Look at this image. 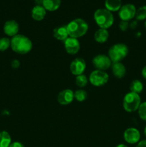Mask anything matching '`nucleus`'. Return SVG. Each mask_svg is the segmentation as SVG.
<instances>
[{
    "instance_id": "f257e3e1",
    "label": "nucleus",
    "mask_w": 146,
    "mask_h": 147,
    "mask_svg": "<svg viewBox=\"0 0 146 147\" xmlns=\"http://www.w3.org/2000/svg\"><path fill=\"white\" fill-rule=\"evenodd\" d=\"M10 47L14 53L19 55H25L31 51L33 45L29 37L18 34L11 38Z\"/></svg>"
},
{
    "instance_id": "f03ea898",
    "label": "nucleus",
    "mask_w": 146,
    "mask_h": 147,
    "mask_svg": "<svg viewBox=\"0 0 146 147\" xmlns=\"http://www.w3.org/2000/svg\"><path fill=\"white\" fill-rule=\"evenodd\" d=\"M69 37L80 38L84 36L88 30V24L85 20L77 18L72 20L67 25Z\"/></svg>"
},
{
    "instance_id": "7ed1b4c3",
    "label": "nucleus",
    "mask_w": 146,
    "mask_h": 147,
    "mask_svg": "<svg viewBox=\"0 0 146 147\" xmlns=\"http://www.w3.org/2000/svg\"><path fill=\"white\" fill-rule=\"evenodd\" d=\"M94 20L100 28L107 30L114 23V17L111 11L105 8H100L94 13Z\"/></svg>"
},
{
    "instance_id": "20e7f679",
    "label": "nucleus",
    "mask_w": 146,
    "mask_h": 147,
    "mask_svg": "<svg viewBox=\"0 0 146 147\" xmlns=\"http://www.w3.org/2000/svg\"><path fill=\"white\" fill-rule=\"evenodd\" d=\"M129 49L125 44L117 43L112 46L108 51V57L112 63H120L128 55Z\"/></svg>"
},
{
    "instance_id": "39448f33",
    "label": "nucleus",
    "mask_w": 146,
    "mask_h": 147,
    "mask_svg": "<svg viewBox=\"0 0 146 147\" xmlns=\"http://www.w3.org/2000/svg\"><path fill=\"white\" fill-rule=\"evenodd\" d=\"M140 104H141V99L140 95L137 93L129 92L123 98V109L128 113H133L137 111Z\"/></svg>"
},
{
    "instance_id": "423d86ee",
    "label": "nucleus",
    "mask_w": 146,
    "mask_h": 147,
    "mask_svg": "<svg viewBox=\"0 0 146 147\" xmlns=\"http://www.w3.org/2000/svg\"><path fill=\"white\" fill-rule=\"evenodd\" d=\"M89 80L93 86L100 87L108 82L109 76L105 71L99 70H94L90 73Z\"/></svg>"
},
{
    "instance_id": "0eeeda50",
    "label": "nucleus",
    "mask_w": 146,
    "mask_h": 147,
    "mask_svg": "<svg viewBox=\"0 0 146 147\" xmlns=\"http://www.w3.org/2000/svg\"><path fill=\"white\" fill-rule=\"evenodd\" d=\"M92 63L96 70H102V71H105L107 69L111 67L113 64L108 55L104 54H100L94 56L92 60Z\"/></svg>"
},
{
    "instance_id": "6e6552de",
    "label": "nucleus",
    "mask_w": 146,
    "mask_h": 147,
    "mask_svg": "<svg viewBox=\"0 0 146 147\" xmlns=\"http://www.w3.org/2000/svg\"><path fill=\"white\" fill-rule=\"evenodd\" d=\"M136 8L133 4H126L123 5L119 10L118 15L123 21L129 22L135 17Z\"/></svg>"
},
{
    "instance_id": "1a4fd4ad",
    "label": "nucleus",
    "mask_w": 146,
    "mask_h": 147,
    "mask_svg": "<svg viewBox=\"0 0 146 147\" xmlns=\"http://www.w3.org/2000/svg\"><path fill=\"white\" fill-rule=\"evenodd\" d=\"M70 72L74 76H77L84 73L86 69V63L84 59L77 57L74 59L70 63Z\"/></svg>"
},
{
    "instance_id": "9d476101",
    "label": "nucleus",
    "mask_w": 146,
    "mask_h": 147,
    "mask_svg": "<svg viewBox=\"0 0 146 147\" xmlns=\"http://www.w3.org/2000/svg\"><path fill=\"white\" fill-rule=\"evenodd\" d=\"M123 138L127 143L130 144H135L140 142V133L136 128H128L125 131Z\"/></svg>"
},
{
    "instance_id": "9b49d317",
    "label": "nucleus",
    "mask_w": 146,
    "mask_h": 147,
    "mask_svg": "<svg viewBox=\"0 0 146 147\" xmlns=\"http://www.w3.org/2000/svg\"><path fill=\"white\" fill-rule=\"evenodd\" d=\"M64 49L70 55H76L80 50V43L77 38L69 37L64 41Z\"/></svg>"
},
{
    "instance_id": "f8f14e48",
    "label": "nucleus",
    "mask_w": 146,
    "mask_h": 147,
    "mask_svg": "<svg viewBox=\"0 0 146 147\" xmlns=\"http://www.w3.org/2000/svg\"><path fill=\"white\" fill-rule=\"evenodd\" d=\"M74 99V92L71 89H64L60 91L57 96V101L62 106L70 104Z\"/></svg>"
},
{
    "instance_id": "ddd939ff",
    "label": "nucleus",
    "mask_w": 146,
    "mask_h": 147,
    "mask_svg": "<svg viewBox=\"0 0 146 147\" xmlns=\"http://www.w3.org/2000/svg\"><path fill=\"white\" fill-rule=\"evenodd\" d=\"M19 30V24L15 20H8L5 22L4 25V32L7 36L9 37H14L17 34H18Z\"/></svg>"
},
{
    "instance_id": "4468645a",
    "label": "nucleus",
    "mask_w": 146,
    "mask_h": 147,
    "mask_svg": "<svg viewBox=\"0 0 146 147\" xmlns=\"http://www.w3.org/2000/svg\"><path fill=\"white\" fill-rule=\"evenodd\" d=\"M112 72L115 78L121 79L126 75V67L122 63H113L111 65Z\"/></svg>"
},
{
    "instance_id": "2eb2a0df",
    "label": "nucleus",
    "mask_w": 146,
    "mask_h": 147,
    "mask_svg": "<svg viewBox=\"0 0 146 147\" xmlns=\"http://www.w3.org/2000/svg\"><path fill=\"white\" fill-rule=\"evenodd\" d=\"M53 36L54 37V38H56L59 41L64 42L67 37H69L67 25H62L55 27L53 30Z\"/></svg>"
},
{
    "instance_id": "dca6fc26",
    "label": "nucleus",
    "mask_w": 146,
    "mask_h": 147,
    "mask_svg": "<svg viewBox=\"0 0 146 147\" xmlns=\"http://www.w3.org/2000/svg\"><path fill=\"white\" fill-rule=\"evenodd\" d=\"M46 11L47 10L44 8L43 6H35L31 9V17L35 21H42L45 17Z\"/></svg>"
},
{
    "instance_id": "f3484780",
    "label": "nucleus",
    "mask_w": 146,
    "mask_h": 147,
    "mask_svg": "<svg viewBox=\"0 0 146 147\" xmlns=\"http://www.w3.org/2000/svg\"><path fill=\"white\" fill-rule=\"evenodd\" d=\"M109 38V32L106 29L100 28L94 32V39L97 42L104 43Z\"/></svg>"
},
{
    "instance_id": "a211bd4d",
    "label": "nucleus",
    "mask_w": 146,
    "mask_h": 147,
    "mask_svg": "<svg viewBox=\"0 0 146 147\" xmlns=\"http://www.w3.org/2000/svg\"><path fill=\"white\" fill-rule=\"evenodd\" d=\"M61 5V0H43L42 6L47 11H54Z\"/></svg>"
},
{
    "instance_id": "6ab92c4d",
    "label": "nucleus",
    "mask_w": 146,
    "mask_h": 147,
    "mask_svg": "<svg viewBox=\"0 0 146 147\" xmlns=\"http://www.w3.org/2000/svg\"><path fill=\"white\" fill-rule=\"evenodd\" d=\"M104 7L106 9L111 11H117L122 7L121 0H105Z\"/></svg>"
},
{
    "instance_id": "aec40b11",
    "label": "nucleus",
    "mask_w": 146,
    "mask_h": 147,
    "mask_svg": "<svg viewBox=\"0 0 146 147\" xmlns=\"http://www.w3.org/2000/svg\"><path fill=\"white\" fill-rule=\"evenodd\" d=\"M11 143V138L6 131H0V147H9Z\"/></svg>"
},
{
    "instance_id": "412c9836",
    "label": "nucleus",
    "mask_w": 146,
    "mask_h": 147,
    "mask_svg": "<svg viewBox=\"0 0 146 147\" xmlns=\"http://www.w3.org/2000/svg\"><path fill=\"white\" fill-rule=\"evenodd\" d=\"M130 92L137 93V94H140V93H142L143 90V83L140 80H137V79L133 80L130 85Z\"/></svg>"
},
{
    "instance_id": "4be33fe9",
    "label": "nucleus",
    "mask_w": 146,
    "mask_h": 147,
    "mask_svg": "<svg viewBox=\"0 0 146 147\" xmlns=\"http://www.w3.org/2000/svg\"><path fill=\"white\" fill-rule=\"evenodd\" d=\"M137 21H143L146 20V5L142 6L136 10L135 17Z\"/></svg>"
},
{
    "instance_id": "5701e85b",
    "label": "nucleus",
    "mask_w": 146,
    "mask_h": 147,
    "mask_svg": "<svg viewBox=\"0 0 146 147\" xmlns=\"http://www.w3.org/2000/svg\"><path fill=\"white\" fill-rule=\"evenodd\" d=\"M74 97L77 101L83 102L87 99V93L84 90L82 89H79L74 92Z\"/></svg>"
},
{
    "instance_id": "b1692460",
    "label": "nucleus",
    "mask_w": 146,
    "mask_h": 147,
    "mask_svg": "<svg viewBox=\"0 0 146 147\" xmlns=\"http://www.w3.org/2000/svg\"><path fill=\"white\" fill-rule=\"evenodd\" d=\"M87 83H88V79L84 74L76 76L75 83L78 87L84 88L87 85Z\"/></svg>"
},
{
    "instance_id": "393cba45",
    "label": "nucleus",
    "mask_w": 146,
    "mask_h": 147,
    "mask_svg": "<svg viewBox=\"0 0 146 147\" xmlns=\"http://www.w3.org/2000/svg\"><path fill=\"white\" fill-rule=\"evenodd\" d=\"M11 45V40L7 37L0 38V52H4L7 50Z\"/></svg>"
},
{
    "instance_id": "a878e982",
    "label": "nucleus",
    "mask_w": 146,
    "mask_h": 147,
    "mask_svg": "<svg viewBox=\"0 0 146 147\" xmlns=\"http://www.w3.org/2000/svg\"><path fill=\"white\" fill-rule=\"evenodd\" d=\"M139 117L144 121H146V101L143 102L137 109Z\"/></svg>"
},
{
    "instance_id": "bb28decb",
    "label": "nucleus",
    "mask_w": 146,
    "mask_h": 147,
    "mask_svg": "<svg viewBox=\"0 0 146 147\" xmlns=\"http://www.w3.org/2000/svg\"><path fill=\"white\" fill-rule=\"evenodd\" d=\"M129 27H130V23H129V22L123 21V20H121L120 24H119V28H120V30L123 32L126 31V30L128 29Z\"/></svg>"
},
{
    "instance_id": "cd10ccee",
    "label": "nucleus",
    "mask_w": 146,
    "mask_h": 147,
    "mask_svg": "<svg viewBox=\"0 0 146 147\" xmlns=\"http://www.w3.org/2000/svg\"><path fill=\"white\" fill-rule=\"evenodd\" d=\"M11 66L12 68L17 69L20 66V63L18 60H13L11 63Z\"/></svg>"
},
{
    "instance_id": "c85d7f7f",
    "label": "nucleus",
    "mask_w": 146,
    "mask_h": 147,
    "mask_svg": "<svg viewBox=\"0 0 146 147\" xmlns=\"http://www.w3.org/2000/svg\"><path fill=\"white\" fill-rule=\"evenodd\" d=\"M9 147H24V144L19 142H11V144Z\"/></svg>"
},
{
    "instance_id": "c756f323",
    "label": "nucleus",
    "mask_w": 146,
    "mask_h": 147,
    "mask_svg": "<svg viewBox=\"0 0 146 147\" xmlns=\"http://www.w3.org/2000/svg\"><path fill=\"white\" fill-rule=\"evenodd\" d=\"M135 147H146V139L140 141V142L137 144Z\"/></svg>"
},
{
    "instance_id": "7c9ffc66",
    "label": "nucleus",
    "mask_w": 146,
    "mask_h": 147,
    "mask_svg": "<svg viewBox=\"0 0 146 147\" xmlns=\"http://www.w3.org/2000/svg\"><path fill=\"white\" fill-rule=\"evenodd\" d=\"M137 25V20H134V21L131 22L130 23V27H131L132 29H135Z\"/></svg>"
},
{
    "instance_id": "2f4dec72",
    "label": "nucleus",
    "mask_w": 146,
    "mask_h": 147,
    "mask_svg": "<svg viewBox=\"0 0 146 147\" xmlns=\"http://www.w3.org/2000/svg\"><path fill=\"white\" fill-rule=\"evenodd\" d=\"M141 74H142V76L143 77V78L146 80V65L145 66V67H143V68L142 69Z\"/></svg>"
},
{
    "instance_id": "473e14b6",
    "label": "nucleus",
    "mask_w": 146,
    "mask_h": 147,
    "mask_svg": "<svg viewBox=\"0 0 146 147\" xmlns=\"http://www.w3.org/2000/svg\"><path fill=\"white\" fill-rule=\"evenodd\" d=\"M36 6H42L43 0H34Z\"/></svg>"
},
{
    "instance_id": "72a5a7b5",
    "label": "nucleus",
    "mask_w": 146,
    "mask_h": 147,
    "mask_svg": "<svg viewBox=\"0 0 146 147\" xmlns=\"http://www.w3.org/2000/svg\"><path fill=\"white\" fill-rule=\"evenodd\" d=\"M115 147H128V146H126L125 144H120L117 145Z\"/></svg>"
},
{
    "instance_id": "f704fd0d",
    "label": "nucleus",
    "mask_w": 146,
    "mask_h": 147,
    "mask_svg": "<svg viewBox=\"0 0 146 147\" xmlns=\"http://www.w3.org/2000/svg\"><path fill=\"white\" fill-rule=\"evenodd\" d=\"M144 135H145V136L146 137V126H145V129H144Z\"/></svg>"
},
{
    "instance_id": "c9c22d12",
    "label": "nucleus",
    "mask_w": 146,
    "mask_h": 147,
    "mask_svg": "<svg viewBox=\"0 0 146 147\" xmlns=\"http://www.w3.org/2000/svg\"><path fill=\"white\" fill-rule=\"evenodd\" d=\"M145 28L146 30V20H145Z\"/></svg>"
}]
</instances>
